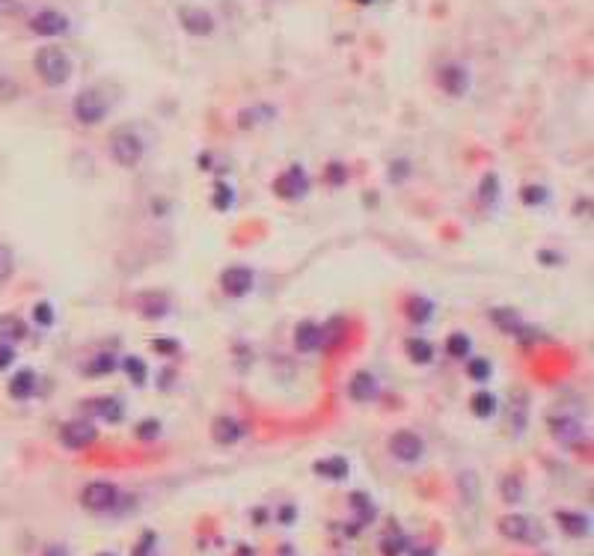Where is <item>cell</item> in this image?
I'll list each match as a JSON object with an SVG mask.
<instances>
[{"instance_id": "cell-14", "label": "cell", "mask_w": 594, "mask_h": 556, "mask_svg": "<svg viewBox=\"0 0 594 556\" xmlns=\"http://www.w3.org/2000/svg\"><path fill=\"white\" fill-rule=\"evenodd\" d=\"M211 438L220 446H232L244 438V426L235 420V416H217V420L211 423Z\"/></svg>"}, {"instance_id": "cell-8", "label": "cell", "mask_w": 594, "mask_h": 556, "mask_svg": "<svg viewBox=\"0 0 594 556\" xmlns=\"http://www.w3.org/2000/svg\"><path fill=\"white\" fill-rule=\"evenodd\" d=\"M437 84H440L449 96H466V89H470V72H466L461 63H446L440 66V72H437Z\"/></svg>"}, {"instance_id": "cell-9", "label": "cell", "mask_w": 594, "mask_h": 556, "mask_svg": "<svg viewBox=\"0 0 594 556\" xmlns=\"http://www.w3.org/2000/svg\"><path fill=\"white\" fill-rule=\"evenodd\" d=\"M253 283H256L253 271L244 268V265H232V268H226L220 274V286H223V291L229 298H244L247 291L253 289Z\"/></svg>"}, {"instance_id": "cell-4", "label": "cell", "mask_w": 594, "mask_h": 556, "mask_svg": "<svg viewBox=\"0 0 594 556\" xmlns=\"http://www.w3.org/2000/svg\"><path fill=\"white\" fill-rule=\"evenodd\" d=\"M499 533H503L505 538H511V542H520V545H541L547 538L541 523L526 518V515H505L503 521H499Z\"/></svg>"}, {"instance_id": "cell-25", "label": "cell", "mask_w": 594, "mask_h": 556, "mask_svg": "<svg viewBox=\"0 0 594 556\" xmlns=\"http://www.w3.org/2000/svg\"><path fill=\"white\" fill-rule=\"evenodd\" d=\"M408 316L416 321V324H425L431 316H434V304L428 298H410L408 304Z\"/></svg>"}, {"instance_id": "cell-31", "label": "cell", "mask_w": 594, "mask_h": 556, "mask_svg": "<svg viewBox=\"0 0 594 556\" xmlns=\"http://www.w3.org/2000/svg\"><path fill=\"white\" fill-rule=\"evenodd\" d=\"M523 482H520V476H508L505 482H503V497L505 500H520L523 497Z\"/></svg>"}, {"instance_id": "cell-10", "label": "cell", "mask_w": 594, "mask_h": 556, "mask_svg": "<svg viewBox=\"0 0 594 556\" xmlns=\"http://www.w3.org/2000/svg\"><path fill=\"white\" fill-rule=\"evenodd\" d=\"M306 188H309V179L303 173V167H291L274 182V191L283 199H301L306 194Z\"/></svg>"}, {"instance_id": "cell-2", "label": "cell", "mask_w": 594, "mask_h": 556, "mask_svg": "<svg viewBox=\"0 0 594 556\" xmlns=\"http://www.w3.org/2000/svg\"><path fill=\"white\" fill-rule=\"evenodd\" d=\"M111 155L119 167H137L146 155L143 137L131 128H116L113 137H111Z\"/></svg>"}, {"instance_id": "cell-33", "label": "cell", "mask_w": 594, "mask_h": 556, "mask_svg": "<svg viewBox=\"0 0 594 556\" xmlns=\"http://www.w3.org/2000/svg\"><path fill=\"white\" fill-rule=\"evenodd\" d=\"M229 206H232V191L226 188V184H217V191H214V208L226 211Z\"/></svg>"}, {"instance_id": "cell-36", "label": "cell", "mask_w": 594, "mask_h": 556, "mask_svg": "<svg viewBox=\"0 0 594 556\" xmlns=\"http://www.w3.org/2000/svg\"><path fill=\"white\" fill-rule=\"evenodd\" d=\"M12 360H15L12 345H9V343H0V372H4L6 366H12Z\"/></svg>"}, {"instance_id": "cell-3", "label": "cell", "mask_w": 594, "mask_h": 556, "mask_svg": "<svg viewBox=\"0 0 594 556\" xmlns=\"http://www.w3.org/2000/svg\"><path fill=\"white\" fill-rule=\"evenodd\" d=\"M107 111H111V101L99 87H89L74 96V119L84 122V126H99Z\"/></svg>"}, {"instance_id": "cell-29", "label": "cell", "mask_w": 594, "mask_h": 556, "mask_svg": "<svg viewBox=\"0 0 594 556\" xmlns=\"http://www.w3.org/2000/svg\"><path fill=\"white\" fill-rule=\"evenodd\" d=\"M496 196H499V179L491 173V176L481 179V199L488 206H496Z\"/></svg>"}, {"instance_id": "cell-18", "label": "cell", "mask_w": 594, "mask_h": 556, "mask_svg": "<svg viewBox=\"0 0 594 556\" xmlns=\"http://www.w3.org/2000/svg\"><path fill=\"white\" fill-rule=\"evenodd\" d=\"M27 336V324L18 318V316H0V339L4 343H21Z\"/></svg>"}, {"instance_id": "cell-20", "label": "cell", "mask_w": 594, "mask_h": 556, "mask_svg": "<svg viewBox=\"0 0 594 556\" xmlns=\"http://www.w3.org/2000/svg\"><path fill=\"white\" fill-rule=\"evenodd\" d=\"M556 521L568 535H588V518L580 512H559Z\"/></svg>"}, {"instance_id": "cell-35", "label": "cell", "mask_w": 594, "mask_h": 556, "mask_svg": "<svg viewBox=\"0 0 594 556\" xmlns=\"http://www.w3.org/2000/svg\"><path fill=\"white\" fill-rule=\"evenodd\" d=\"M523 199L529 206H538V203H544L547 199V191L544 188H532V184H529V188H523Z\"/></svg>"}, {"instance_id": "cell-24", "label": "cell", "mask_w": 594, "mask_h": 556, "mask_svg": "<svg viewBox=\"0 0 594 556\" xmlns=\"http://www.w3.org/2000/svg\"><path fill=\"white\" fill-rule=\"evenodd\" d=\"M470 348H473V339L466 336V333H452V336L446 339V351H449L455 360L470 357Z\"/></svg>"}, {"instance_id": "cell-6", "label": "cell", "mask_w": 594, "mask_h": 556, "mask_svg": "<svg viewBox=\"0 0 594 556\" xmlns=\"http://www.w3.org/2000/svg\"><path fill=\"white\" fill-rule=\"evenodd\" d=\"M389 452H393L398 461H404V465H416V461L425 455V440H422L416 431L401 428L389 438Z\"/></svg>"}, {"instance_id": "cell-17", "label": "cell", "mask_w": 594, "mask_h": 556, "mask_svg": "<svg viewBox=\"0 0 594 556\" xmlns=\"http://www.w3.org/2000/svg\"><path fill=\"white\" fill-rule=\"evenodd\" d=\"M89 411L99 416V420H107V423H119L122 420V401L116 399V396H101V399H96L89 405Z\"/></svg>"}, {"instance_id": "cell-22", "label": "cell", "mask_w": 594, "mask_h": 556, "mask_svg": "<svg viewBox=\"0 0 594 556\" xmlns=\"http://www.w3.org/2000/svg\"><path fill=\"white\" fill-rule=\"evenodd\" d=\"M470 408H473V413L478 416V420H488V416H493V413H496V396L481 390V393H476V396H473Z\"/></svg>"}, {"instance_id": "cell-38", "label": "cell", "mask_w": 594, "mask_h": 556, "mask_svg": "<svg viewBox=\"0 0 594 556\" xmlns=\"http://www.w3.org/2000/svg\"><path fill=\"white\" fill-rule=\"evenodd\" d=\"M291 515H294V508H291V506H288V508H283V523H291V521H294Z\"/></svg>"}, {"instance_id": "cell-34", "label": "cell", "mask_w": 594, "mask_h": 556, "mask_svg": "<svg viewBox=\"0 0 594 556\" xmlns=\"http://www.w3.org/2000/svg\"><path fill=\"white\" fill-rule=\"evenodd\" d=\"M161 431V426H158V420H143L137 426V438H143V440H149V438H155Z\"/></svg>"}, {"instance_id": "cell-1", "label": "cell", "mask_w": 594, "mask_h": 556, "mask_svg": "<svg viewBox=\"0 0 594 556\" xmlns=\"http://www.w3.org/2000/svg\"><path fill=\"white\" fill-rule=\"evenodd\" d=\"M33 66L39 72V78L48 87H62L72 78V60L62 48H57V45H45V48H39L36 57H33Z\"/></svg>"}, {"instance_id": "cell-23", "label": "cell", "mask_w": 594, "mask_h": 556, "mask_svg": "<svg viewBox=\"0 0 594 556\" xmlns=\"http://www.w3.org/2000/svg\"><path fill=\"white\" fill-rule=\"evenodd\" d=\"M408 354H410V360L419 363V366H425L434 360V345L425 343V339H408Z\"/></svg>"}, {"instance_id": "cell-5", "label": "cell", "mask_w": 594, "mask_h": 556, "mask_svg": "<svg viewBox=\"0 0 594 556\" xmlns=\"http://www.w3.org/2000/svg\"><path fill=\"white\" fill-rule=\"evenodd\" d=\"M119 503V491L113 482H89L81 494V506L89 508V512H111V508Z\"/></svg>"}, {"instance_id": "cell-32", "label": "cell", "mask_w": 594, "mask_h": 556, "mask_svg": "<svg viewBox=\"0 0 594 556\" xmlns=\"http://www.w3.org/2000/svg\"><path fill=\"white\" fill-rule=\"evenodd\" d=\"M470 378H473V381H488V378H491V363L484 360V357L470 360Z\"/></svg>"}, {"instance_id": "cell-26", "label": "cell", "mask_w": 594, "mask_h": 556, "mask_svg": "<svg viewBox=\"0 0 594 556\" xmlns=\"http://www.w3.org/2000/svg\"><path fill=\"white\" fill-rule=\"evenodd\" d=\"M122 366H125V372H128V378H131L134 384H146L149 369H146L143 357H125V360H122Z\"/></svg>"}, {"instance_id": "cell-12", "label": "cell", "mask_w": 594, "mask_h": 556, "mask_svg": "<svg viewBox=\"0 0 594 556\" xmlns=\"http://www.w3.org/2000/svg\"><path fill=\"white\" fill-rule=\"evenodd\" d=\"M30 27H33V33H39V36H60V33H66L69 21H66V15L57 9H42L33 15Z\"/></svg>"}, {"instance_id": "cell-30", "label": "cell", "mask_w": 594, "mask_h": 556, "mask_svg": "<svg viewBox=\"0 0 594 556\" xmlns=\"http://www.w3.org/2000/svg\"><path fill=\"white\" fill-rule=\"evenodd\" d=\"M33 318H36V324H42V328H51V324H54V310H51V304H48V301H39V304L33 306Z\"/></svg>"}, {"instance_id": "cell-19", "label": "cell", "mask_w": 594, "mask_h": 556, "mask_svg": "<svg viewBox=\"0 0 594 556\" xmlns=\"http://www.w3.org/2000/svg\"><path fill=\"white\" fill-rule=\"evenodd\" d=\"M33 390H36V375L30 372V369H21L18 375H12V381H9V393H12L15 399H30V396H33Z\"/></svg>"}, {"instance_id": "cell-16", "label": "cell", "mask_w": 594, "mask_h": 556, "mask_svg": "<svg viewBox=\"0 0 594 556\" xmlns=\"http://www.w3.org/2000/svg\"><path fill=\"white\" fill-rule=\"evenodd\" d=\"M348 393H351L354 401H369V399L378 396V378H374L371 372H357Z\"/></svg>"}, {"instance_id": "cell-21", "label": "cell", "mask_w": 594, "mask_h": 556, "mask_svg": "<svg viewBox=\"0 0 594 556\" xmlns=\"http://www.w3.org/2000/svg\"><path fill=\"white\" fill-rule=\"evenodd\" d=\"M315 473L318 476H327V479H345L348 476V461L345 458H327V461H318L315 465Z\"/></svg>"}, {"instance_id": "cell-28", "label": "cell", "mask_w": 594, "mask_h": 556, "mask_svg": "<svg viewBox=\"0 0 594 556\" xmlns=\"http://www.w3.org/2000/svg\"><path fill=\"white\" fill-rule=\"evenodd\" d=\"M12 271H15V259H12V250L9 247L0 241V286H4L9 277H12Z\"/></svg>"}, {"instance_id": "cell-7", "label": "cell", "mask_w": 594, "mask_h": 556, "mask_svg": "<svg viewBox=\"0 0 594 556\" xmlns=\"http://www.w3.org/2000/svg\"><path fill=\"white\" fill-rule=\"evenodd\" d=\"M96 438H99V428L89 420H69L60 428V440L66 443L69 450H84V446L96 443Z\"/></svg>"}, {"instance_id": "cell-11", "label": "cell", "mask_w": 594, "mask_h": 556, "mask_svg": "<svg viewBox=\"0 0 594 556\" xmlns=\"http://www.w3.org/2000/svg\"><path fill=\"white\" fill-rule=\"evenodd\" d=\"M179 21H181V27H184L191 36H208L211 30H214L211 12L202 9V6H184V9L179 12Z\"/></svg>"}, {"instance_id": "cell-27", "label": "cell", "mask_w": 594, "mask_h": 556, "mask_svg": "<svg viewBox=\"0 0 594 556\" xmlns=\"http://www.w3.org/2000/svg\"><path fill=\"white\" fill-rule=\"evenodd\" d=\"M113 369H116V357H113V354H99V357L89 363V375L92 378H101V375H111Z\"/></svg>"}, {"instance_id": "cell-39", "label": "cell", "mask_w": 594, "mask_h": 556, "mask_svg": "<svg viewBox=\"0 0 594 556\" xmlns=\"http://www.w3.org/2000/svg\"><path fill=\"white\" fill-rule=\"evenodd\" d=\"M48 556H69V550H66V547H62V550H60V547H51Z\"/></svg>"}, {"instance_id": "cell-13", "label": "cell", "mask_w": 594, "mask_h": 556, "mask_svg": "<svg viewBox=\"0 0 594 556\" xmlns=\"http://www.w3.org/2000/svg\"><path fill=\"white\" fill-rule=\"evenodd\" d=\"M321 339H324V328H321V324H315V321H301L294 328V345H297V351H303V354L318 351Z\"/></svg>"}, {"instance_id": "cell-15", "label": "cell", "mask_w": 594, "mask_h": 556, "mask_svg": "<svg viewBox=\"0 0 594 556\" xmlns=\"http://www.w3.org/2000/svg\"><path fill=\"white\" fill-rule=\"evenodd\" d=\"M550 428H553V438L561 440V443H568V446L580 443V438H583V423L573 420V416H553Z\"/></svg>"}, {"instance_id": "cell-37", "label": "cell", "mask_w": 594, "mask_h": 556, "mask_svg": "<svg viewBox=\"0 0 594 556\" xmlns=\"http://www.w3.org/2000/svg\"><path fill=\"white\" fill-rule=\"evenodd\" d=\"M152 345L158 348L161 354H176V351H179V343H173V339H155Z\"/></svg>"}]
</instances>
